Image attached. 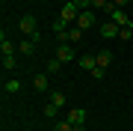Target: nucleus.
I'll return each mask as SVG.
<instances>
[{"label": "nucleus", "mask_w": 133, "mask_h": 131, "mask_svg": "<svg viewBox=\"0 0 133 131\" xmlns=\"http://www.w3.org/2000/svg\"><path fill=\"white\" fill-rule=\"evenodd\" d=\"M95 24H98V15H95V9H83L80 15H77V27H80L83 33H86V30H92Z\"/></svg>", "instance_id": "1"}, {"label": "nucleus", "mask_w": 133, "mask_h": 131, "mask_svg": "<svg viewBox=\"0 0 133 131\" xmlns=\"http://www.w3.org/2000/svg\"><path fill=\"white\" fill-rule=\"evenodd\" d=\"M83 9H80V6H77L74 3V0H68V3L65 6H62V12H59V18L62 21H65V24H68V21H74V24H77V15H80Z\"/></svg>", "instance_id": "2"}, {"label": "nucleus", "mask_w": 133, "mask_h": 131, "mask_svg": "<svg viewBox=\"0 0 133 131\" xmlns=\"http://www.w3.org/2000/svg\"><path fill=\"white\" fill-rule=\"evenodd\" d=\"M18 27H21V33L30 36V39H38V27H36V18H33V15H24V18L18 21Z\"/></svg>", "instance_id": "3"}, {"label": "nucleus", "mask_w": 133, "mask_h": 131, "mask_svg": "<svg viewBox=\"0 0 133 131\" xmlns=\"http://www.w3.org/2000/svg\"><path fill=\"white\" fill-rule=\"evenodd\" d=\"M74 57H77V54H74L71 45H68V42H59V48H56V60H62V63H71Z\"/></svg>", "instance_id": "4"}, {"label": "nucleus", "mask_w": 133, "mask_h": 131, "mask_svg": "<svg viewBox=\"0 0 133 131\" xmlns=\"http://www.w3.org/2000/svg\"><path fill=\"white\" fill-rule=\"evenodd\" d=\"M118 24H115V21H104V24H101V36H104V39H118Z\"/></svg>", "instance_id": "5"}, {"label": "nucleus", "mask_w": 133, "mask_h": 131, "mask_svg": "<svg viewBox=\"0 0 133 131\" xmlns=\"http://www.w3.org/2000/svg\"><path fill=\"white\" fill-rule=\"evenodd\" d=\"M65 119L71 122V125H86V110H80V107H71V110L65 113Z\"/></svg>", "instance_id": "6"}, {"label": "nucleus", "mask_w": 133, "mask_h": 131, "mask_svg": "<svg viewBox=\"0 0 133 131\" xmlns=\"http://www.w3.org/2000/svg\"><path fill=\"white\" fill-rule=\"evenodd\" d=\"M33 87H36V92H48V89H50V75H48V72L36 75V78H33Z\"/></svg>", "instance_id": "7"}, {"label": "nucleus", "mask_w": 133, "mask_h": 131, "mask_svg": "<svg viewBox=\"0 0 133 131\" xmlns=\"http://www.w3.org/2000/svg\"><path fill=\"white\" fill-rule=\"evenodd\" d=\"M112 60H115V54H112V51H107V48H104V51H98V54H95V63H98L101 69H107L109 63H112Z\"/></svg>", "instance_id": "8"}, {"label": "nucleus", "mask_w": 133, "mask_h": 131, "mask_svg": "<svg viewBox=\"0 0 133 131\" xmlns=\"http://www.w3.org/2000/svg\"><path fill=\"white\" fill-rule=\"evenodd\" d=\"M0 54L3 57H15V45L6 39V33H0Z\"/></svg>", "instance_id": "9"}, {"label": "nucleus", "mask_w": 133, "mask_h": 131, "mask_svg": "<svg viewBox=\"0 0 133 131\" xmlns=\"http://www.w3.org/2000/svg\"><path fill=\"white\" fill-rule=\"evenodd\" d=\"M77 66H80V69H86V72H92V69L98 66V63H95V54H83V57L77 60Z\"/></svg>", "instance_id": "10"}, {"label": "nucleus", "mask_w": 133, "mask_h": 131, "mask_svg": "<svg viewBox=\"0 0 133 131\" xmlns=\"http://www.w3.org/2000/svg\"><path fill=\"white\" fill-rule=\"evenodd\" d=\"M109 21H115L118 27H127V24H133V21L127 18V15H124V9H115L112 15H109Z\"/></svg>", "instance_id": "11"}, {"label": "nucleus", "mask_w": 133, "mask_h": 131, "mask_svg": "<svg viewBox=\"0 0 133 131\" xmlns=\"http://www.w3.org/2000/svg\"><path fill=\"white\" fill-rule=\"evenodd\" d=\"M36 42H38V39H27V42H21L18 51L24 54V57H33V54H36Z\"/></svg>", "instance_id": "12"}, {"label": "nucleus", "mask_w": 133, "mask_h": 131, "mask_svg": "<svg viewBox=\"0 0 133 131\" xmlns=\"http://www.w3.org/2000/svg\"><path fill=\"white\" fill-rule=\"evenodd\" d=\"M59 69H62V60H56V57H53V60H48V66H44V72H48V75H56Z\"/></svg>", "instance_id": "13"}, {"label": "nucleus", "mask_w": 133, "mask_h": 131, "mask_svg": "<svg viewBox=\"0 0 133 131\" xmlns=\"http://www.w3.org/2000/svg\"><path fill=\"white\" fill-rule=\"evenodd\" d=\"M80 39H83V30H80V27L74 24L71 30H68V42H80Z\"/></svg>", "instance_id": "14"}, {"label": "nucleus", "mask_w": 133, "mask_h": 131, "mask_svg": "<svg viewBox=\"0 0 133 131\" xmlns=\"http://www.w3.org/2000/svg\"><path fill=\"white\" fill-rule=\"evenodd\" d=\"M50 101L56 104V107H65V104H68V98H65V92H53V98H50Z\"/></svg>", "instance_id": "15"}, {"label": "nucleus", "mask_w": 133, "mask_h": 131, "mask_svg": "<svg viewBox=\"0 0 133 131\" xmlns=\"http://www.w3.org/2000/svg\"><path fill=\"white\" fill-rule=\"evenodd\" d=\"M130 36H133V24H127V27H121V30H118V39H121V42H127Z\"/></svg>", "instance_id": "16"}, {"label": "nucleus", "mask_w": 133, "mask_h": 131, "mask_svg": "<svg viewBox=\"0 0 133 131\" xmlns=\"http://www.w3.org/2000/svg\"><path fill=\"white\" fill-rule=\"evenodd\" d=\"M53 131H74V125H71L68 119H59L56 125H53Z\"/></svg>", "instance_id": "17"}, {"label": "nucleus", "mask_w": 133, "mask_h": 131, "mask_svg": "<svg viewBox=\"0 0 133 131\" xmlns=\"http://www.w3.org/2000/svg\"><path fill=\"white\" fill-rule=\"evenodd\" d=\"M56 113H59V107L53 104V101H48V104H44V116H50V119H53Z\"/></svg>", "instance_id": "18"}, {"label": "nucleus", "mask_w": 133, "mask_h": 131, "mask_svg": "<svg viewBox=\"0 0 133 131\" xmlns=\"http://www.w3.org/2000/svg\"><path fill=\"white\" fill-rule=\"evenodd\" d=\"M92 78H95V81H104V75H107V69H101V66H95V69H92Z\"/></svg>", "instance_id": "19"}, {"label": "nucleus", "mask_w": 133, "mask_h": 131, "mask_svg": "<svg viewBox=\"0 0 133 131\" xmlns=\"http://www.w3.org/2000/svg\"><path fill=\"white\" fill-rule=\"evenodd\" d=\"M53 33H65V21H62V18H56V21H53Z\"/></svg>", "instance_id": "20"}, {"label": "nucleus", "mask_w": 133, "mask_h": 131, "mask_svg": "<svg viewBox=\"0 0 133 131\" xmlns=\"http://www.w3.org/2000/svg\"><path fill=\"white\" fill-rule=\"evenodd\" d=\"M21 89V81H6V92H18Z\"/></svg>", "instance_id": "21"}, {"label": "nucleus", "mask_w": 133, "mask_h": 131, "mask_svg": "<svg viewBox=\"0 0 133 131\" xmlns=\"http://www.w3.org/2000/svg\"><path fill=\"white\" fill-rule=\"evenodd\" d=\"M104 6H107V0H92V9H101V12H104Z\"/></svg>", "instance_id": "22"}, {"label": "nucleus", "mask_w": 133, "mask_h": 131, "mask_svg": "<svg viewBox=\"0 0 133 131\" xmlns=\"http://www.w3.org/2000/svg\"><path fill=\"white\" fill-rule=\"evenodd\" d=\"M77 6H80V9H92V0H74Z\"/></svg>", "instance_id": "23"}, {"label": "nucleus", "mask_w": 133, "mask_h": 131, "mask_svg": "<svg viewBox=\"0 0 133 131\" xmlns=\"http://www.w3.org/2000/svg\"><path fill=\"white\" fill-rule=\"evenodd\" d=\"M3 66L6 69H15V57H3Z\"/></svg>", "instance_id": "24"}, {"label": "nucleus", "mask_w": 133, "mask_h": 131, "mask_svg": "<svg viewBox=\"0 0 133 131\" xmlns=\"http://www.w3.org/2000/svg\"><path fill=\"white\" fill-rule=\"evenodd\" d=\"M112 3H115V6H118V9H124V6H127V3H130V0H112Z\"/></svg>", "instance_id": "25"}, {"label": "nucleus", "mask_w": 133, "mask_h": 131, "mask_svg": "<svg viewBox=\"0 0 133 131\" xmlns=\"http://www.w3.org/2000/svg\"><path fill=\"white\" fill-rule=\"evenodd\" d=\"M74 131H86V125H74Z\"/></svg>", "instance_id": "26"}]
</instances>
